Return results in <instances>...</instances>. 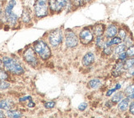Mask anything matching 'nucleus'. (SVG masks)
Returning <instances> with one entry per match:
<instances>
[{
  "mask_svg": "<svg viewBox=\"0 0 134 118\" xmlns=\"http://www.w3.org/2000/svg\"><path fill=\"white\" fill-rule=\"evenodd\" d=\"M3 64L4 67L8 72L15 74V75H21L24 73V68L21 67V65L16 61L15 59L9 57H4L2 59Z\"/></svg>",
  "mask_w": 134,
  "mask_h": 118,
  "instance_id": "nucleus-1",
  "label": "nucleus"
},
{
  "mask_svg": "<svg viewBox=\"0 0 134 118\" xmlns=\"http://www.w3.org/2000/svg\"><path fill=\"white\" fill-rule=\"evenodd\" d=\"M16 0H9L4 11L5 19L12 26H15L17 23V21H18V16L13 11V9L16 7Z\"/></svg>",
  "mask_w": 134,
  "mask_h": 118,
  "instance_id": "nucleus-2",
  "label": "nucleus"
},
{
  "mask_svg": "<svg viewBox=\"0 0 134 118\" xmlns=\"http://www.w3.org/2000/svg\"><path fill=\"white\" fill-rule=\"evenodd\" d=\"M34 50L43 60H47L51 56V50L44 40H38L34 44Z\"/></svg>",
  "mask_w": 134,
  "mask_h": 118,
  "instance_id": "nucleus-3",
  "label": "nucleus"
},
{
  "mask_svg": "<svg viewBox=\"0 0 134 118\" xmlns=\"http://www.w3.org/2000/svg\"><path fill=\"white\" fill-rule=\"evenodd\" d=\"M35 14L39 18H42L48 15L49 0H36L34 5Z\"/></svg>",
  "mask_w": 134,
  "mask_h": 118,
  "instance_id": "nucleus-4",
  "label": "nucleus"
},
{
  "mask_svg": "<svg viewBox=\"0 0 134 118\" xmlns=\"http://www.w3.org/2000/svg\"><path fill=\"white\" fill-rule=\"evenodd\" d=\"M63 31L60 29H56L52 31L49 34V44L54 46V47H57L59 46L63 41Z\"/></svg>",
  "mask_w": 134,
  "mask_h": 118,
  "instance_id": "nucleus-5",
  "label": "nucleus"
},
{
  "mask_svg": "<svg viewBox=\"0 0 134 118\" xmlns=\"http://www.w3.org/2000/svg\"><path fill=\"white\" fill-rule=\"evenodd\" d=\"M24 60L32 67H36L38 65V59L36 54V51H34L31 48H28L23 54Z\"/></svg>",
  "mask_w": 134,
  "mask_h": 118,
  "instance_id": "nucleus-6",
  "label": "nucleus"
},
{
  "mask_svg": "<svg viewBox=\"0 0 134 118\" xmlns=\"http://www.w3.org/2000/svg\"><path fill=\"white\" fill-rule=\"evenodd\" d=\"M65 43L68 48H75L78 44V38L73 31H68L65 34Z\"/></svg>",
  "mask_w": 134,
  "mask_h": 118,
  "instance_id": "nucleus-7",
  "label": "nucleus"
},
{
  "mask_svg": "<svg viewBox=\"0 0 134 118\" xmlns=\"http://www.w3.org/2000/svg\"><path fill=\"white\" fill-rule=\"evenodd\" d=\"M68 0H49V8L54 11H60L64 8Z\"/></svg>",
  "mask_w": 134,
  "mask_h": 118,
  "instance_id": "nucleus-8",
  "label": "nucleus"
},
{
  "mask_svg": "<svg viewBox=\"0 0 134 118\" xmlns=\"http://www.w3.org/2000/svg\"><path fill=\"white\" fill-rule=\"evenodd\" d=\"M79 39L81 44H89L93 40V33L89 29H84L81 31L79 34Z\"/></svg>",
  "mask_w": 134,
  "mask_h": 118,
  "instance_id": "nucleus-9",
  "label": "nucleus"
},
{
  "mask_svg": "<svg viewBox=\"0 0 134 118\" xmlns=\"http://www.w3.org/2000/svg\"><path fill=\"white\" fill-rule=\"evenodd\" d=\"M95 61V55L93 52H88L84 55L82 58V64L85 67H89Z\"/></svg>",
  "mask_w": 134,
  "mask_h": 118,
  "instance_id": "nucleus-10",
  "label": "nucleus"
},
{
  "mask_svg": "<svg viewBox=\"0 0 134 118\" xmlns=\"http://www.w3.org/2000/svg\"><path fill=\"white\" fill-rule=\"evenodd\" d=\"M118 34V27L115 25H109L105 31V36L107 38H113Z\"/></svg>",
  "mask_w": 134,
  "mask_h": 118,
  "instance_id": "nucleus-11",
  "label": "nucleus"
},
{
  "mask_svg": "<svg viewBox=\"0 0 134 118\" xmlns=\"http://www.w3.org/2000/svg\"><path fill=\"white\" fill-rule=\"evenodd\" d=\"M14 103L11 99H2L0 100V109L11 110L13 108Z\"/></svg>",
  "mask_w": 134,
  "mask_h": 118,
  "instance_id": "nucleus-12",
  "label": "nucleus"
},
{
  "mask_svg": "<svg viewBox=\"0 0 134 118\" xmlns=\"http://www.w3.org/2000/svg\"><path fill=\"white\" fill-rule=\"evenodd\" d=\"M129 98H123L119 103L118 108L120 111H125L127 109V108H129Z\"/></svg>",
  "mask_w": 134,
  "mask_h": 118,
  "instance_id": "nucleus-13",
  "label": "nucleus"
},
{
  "mask_svg": "<svg viewBox=\"0 0 134 118\" xmlns=\"http://www.w3.org/2000/svg\"><path fill=\"white\" fill-rule=\"evenodd\" d=\"M104 25H101V24H98V25H96L94 27H93V33L95 34V35L97 37V36H101L104 33Z\"/></svg>",
  "mask_w": 134,
  "mask_h": 118,
  "instance_id": "nucleus-14",
  "label": "nucleus"
},
{
  "mask_svg": "<svg viewBox=\"0 0 134 118\" xmlns=\"http://www.w3.org/2000/svg\"><path fill=\"white\" fill-rule=\"evenodd\" d=\"M124 69V63L123 62H119L117 65H115V67L114 69L113 70V75L114 76H118L122 72H123V70Z\"/></svg>",
  "mask_w": 134,
  "mask_h": 118,
  "instance_id": "nucleus-15",
  "label": "nucleus"
},
{
  "mask_svg": "<svg viewBox=\"0 0 134 118\" xmlns=\"http://www.w3.org/2000/svg\"><path fill=\"white\" fill-rule=\"evenodd\" d=\"M124 93L129 99H134V85H130L127 86L125 88Z\"/></svg>",
  "mask_w": 134,
  "mask_h": 118,
  "instance_id": "nucleus-16",
  "label": "nucleus"
},
{
  "mask_svg": "<svg viewBox=\"0 0 134 118\" xmlns=\"http://www.w3.org/2000/svg\"><path fill=\"white\" fill-rule=\"evenodd\" d=\"M122 41H123V39H122L119 36H114V37L112 38V39H110L109 41H107V42H105V44H104V45L111 47L112 45H114V44H121Z\"/></svg>",
  "mask_w": 134,
  "mask_h": 118,
  "instance_id": "nucleus-17",
  "label": "nucleus"
},
{
  "mask_svg": "<svg viewBox=\"0 0 134 118\" xmlns=\"http://www.w3.org/2000/svg\"><path fill=\"white\" fill-rule=\"evenodd\" d=\"M101 81L99 79H93L88 82V87L91 88H97L100 86Z\"/></svg>",
  "mask_w": 134,
  "mask_h": 118,
  "instance_id": "nucleus-18",
  "label": "nucleus"
},
{
  "mask_svg": "<svg viewBox=\"0 0 134 118\" xmlns=\"http://www.w3.org/2000/svg\"><path fill=\"white\" fill-rule=\"evenodd\" d=\"M7 116L8 117L12 118H18L22 116V114L18 111H13V110H8L7 111Z\"/></svg>",
  "mask_w": 134,
  "mask_h": 118,
  "instance_id": "nucleus-19",
  "label": "nucleus"
},
{
  "mask_svg": "<svg viewBox=\"0 0 134 118\" xmlns=\"http://www.w3.org/2000/svg\"><path fill=\"white\" fill-rule=\"evenodd\" d=\"M123 98H124V94L122 93H117L115 94V95L113 96V98L111 99V102L113 103H118Z\"/></svg>",
  "mask_w": 134,
  "mask_h": 118,
  "instance_id": "nucleus-20",
  "label": "nucleus"
},
{
  "mask_svg": "<svg viewBox=\"0 0 134 118\" xmlns=\"http://www.w3.org/2000/svg\"><path fill=\"white\" fill-rule=\"evenodd\" d=\"M125 49H126V44H118V46L116 47L114 49V54H120L121 52H123L125 51Z\"/></svg>",
  "mask_w": 134,
  "mask_h": 118,
  "instance_id": "nucleus-21",
  "label": "nucleus"
},
{
  "mask_svg": "<svg viewBox=\"0 0 134 118\" xmlns=\"http://www.w3.org/2000/svg\"><path fill=\"white\" fill-rule=\"evenodd\" d=\"M124 69H127V70L133 67H134V58L127 59L125 62L124 63Z\"/></svg>",
  "mask_w": 134,
  "mask_h": 118,
  "instance_id": "nucleus-22",
  "label": "nucleus"
},
{
  "mask_svg": "<svg viewBox=\"0 0 134 118\" xmlns=\"http://www.w3.org/2000/svg\"><path fill=\"white\" fill-rule=\"evenodd\" d=\"M96 46L99 47V48H104V44H105V42L104 41V38L101 35V36H97L96 39Z\"/></svg>",
  "mask_w": 134,
  "mask_h": 118,
  "instance_id": "nucleus-23",
  "label": "nucleus"
},
{
  "mask_svg": "<svg viewBox=\"0 0 134 118\" xmlns=\"http://www.w3.org/2000/svg\"><path fill=\"white\" fill-rule=\"evenodd\" d=\"M10 87V84L8 82L3 80H0V90H7Z\"/></svg>",
  "mask_w": 134,
  "mask_h": 118,
  "instance_id": "nucleus-24",
  "label": "nucleus"
},
{
  "mask_svg": "<svg viewBox=\"0 0 134 118\" xmlns=\"http://www.w3.org/2000/svg\"><path fill=\"white\" fill-rule=\"evenodd\" d=\"M8 78H9L8 74L4 70L0 69V80H8Z\"/></svg>",
  "mask_w": 134,
  "mask_h": 118,
  "instance_id": "nucleus-25",
  "label": "nucleus"
},
{
  "mask_svg": "<svg viewBox=\"0 0 134 118\" xmlns=\"http://www.w3.org/2000/svg\"><path fill=\"white\" fill-rule=\"evenodd\" d=\"M22 20L24 22H28V21H30V20H31L30 13H29L28 11H26V10H25L24 11H23V13H22Z\"/></svg>",
  "mask_w": 134,
  "mask_h": 118,
  "instance_id": "nucleus-26",
  "label": "nucleus"
},
{
  "mask_svg": "<svg viewBox=\"0 0 134 118\" xmlns=\"http://www.w3.org/2000/svg\"><path fill=\"white\" fill-rule=\"evenodd\" d=\"M126 52H127V55L129 57H133L134 56V45H130L129 48H127Z\"/></svg>",
  "mask_w": 134,
  "mask_h": 118,
  "instance_id": "nucleus-27",
  "label": "nucleus"
},
{
  "mask_svg": "<svg viewBox=\"0 0 134 118\" xmlns=\"http://www.w3.org/2000/svg\"><path fill=\"white\" fill-rule=\"evenodd\" d=\"M55 102L54 101H49V102H47V103H44V108H48V109H50V108H53L54 106H55Z\"/></svg>",
  "mask_w": 134,
  "mask_h": 118,
  "instance_id": "nucleus-28",
  "label": "nucleus"
},
{
  "mask_svg": "<svg viewBox=\"0 0 134 118\" xmlns=\"http://www.w3.org/2000/svg\"><path fill=\"white\" fill-rule=\"evenodd\" d=\"M119 35L122 39L124 40L126 39V32H125L124 30H123V29L120 30V31H119Z\"/></svg>",
  "mask_w": 134,
  "mask_h": 118,
  "instance_id": "nucleus-29",
  "label": "nucleus"
},
{
  "mask_svg": "<svg viewBox=\"0 0 134 118\" xmlns=\"http://www.w3.org/2000/svg\"><path fill=\"white\" fill-rule=\"evenodd\" d=\"M127 52L124 51V52H121L120 54H119V59L121 61H125L126 60V57H127Z\"/></svg>",
  "mask_w": 134,
  "mask_h": 118,
  "instance_id": "nucleus-30",
  "label": "nucleus"
},
{
  "mask_svg": "<svg viewBox=\"0 0 134 118\" xmlns=\"http://www.w3.org/2000/svg\"><path fill=\"white\" fill-rule=\"evenodd\" d=\"M86 108H87V103H81V104L78 106V109H79L80 111H84Z\"/></svg>",
  "mask_w": 134,
  "mask_h": 118,
  "instance_id": "nucleus-31",
  "label": "nucleus"
},
{
  "mask_svg": "<svg viewBox=\"0 0 134 118\" xmlns=\"http://www.w3.org/2000/svg\"><path fill=\"white\" fill-rule=\"evenodd\" d=\"M129 113L132 115H134V101H132L129 105Z\"/></svg>",
  "mask_w": 134,
  "mask_h": 118,
  "instance_id": "nucleus-32",
  "label": "nucleus"
},
{
  "mask_svg": "<svg viewBox=\"0 0 134 118\" xmlns=\"http://www.w3.org/2000/svg\"><path fill=\"white\" fill-rule=\"evenodd\" d=\"M76 2V4L77 3V5H82L85 2H89L91 1V0H74Z\"/></svg>",
  "mask_w": 134,
  "mask_h": 118,
  "instance_id": "nucleus-33",
  "label": "nucleus"
},
{
  "mask_svg": "<svg viewBox=\"0 0 134 118\" xmlns=\"http://www.w3.org/2000/svg\"><path fill=\"white\" fill-rule=\"evenodd\" d=\"M31 97H30V96H26V97H23V98H20L19 101H20V102H26V101H27V100H31Z\"/></svg>",
  "mask_w": 134,
  "mask_h": 118,
  "instance_id": "nucleus-34",
  "label": "nucleus"
},
{
  "mask_svg": "<svg viewBox=\"0 0 134 118\" xmlns=\"http://www.w3.org/2000/svg\"><path fill=\"white\" fill-rule=\"evenodd\" d=\"M116 90H116L115 88H113V90H109V91H108V93H106V95H107V96H110V95H111V94H112L114 91H116Z\"/></svg>",
  "mask_w": 134,
  "mask_h": 118,
  "instance_id": "nucleus-35",
  "label": "nucleus"
},
{
  "mask_svg": "<svg viewBox=\"0 0 134 118\" xmlns=\"http://www.w3.org/2000/svg\"><path fill=\"white\" fill-rule=\"evenodd\" d=\"M27 106L29 108H33V107H35V103L32 102V100H29V103H28Z\"/></svg>",
  "mask_w": 134,
  "mask_h": 118,
  "instance_id": "nucleus-36",
  "label": "nucleus"
},
{
  "mask_svg": "<svg viewBox=\"0 0 134 118\" xmlns=\"http://www.w3.org/2000/svg\"><path fill=\"white\" fill-rule=\"evenodd\" d=\"M129 70L130 75H134V67H132V68H130V69H129Z\"/></svg>",
  "mask_w": 134,
  "mask_h": 118,
  "instance_id": "nucleus-37",
  "label": "nucleus"
},
{
  "mask_svg": "<svg viewBox=\"0 0 134 118\" xmlns=\"http://www.w3.org/2000/svg\"><path fill=\"white\" fill-rule=\"evenodd\" d=\"M5 116V114L3 113V111L0 110V117H4Z\"/></svg>",
  "mask_w": 134,
  "mask_h": 118,
  "instance_id": "nucleus-38",
  "label": "nucleus"
},
{
  "mask_svg": "<svg viewBox=\"0 0 134 118\" xmlns=\"http://www.w3.org/2000/svg\"><path fill=\"white\" fill-rule=\"evenodd\" d=\"M121 88V85H120L119 84H118V85H117V86L115 87V88H116V90H119V88Z\"/></svg>",
  "mask_w": 134,
  "mask_h": 118,
  "instance_id": "nucleus-39",
  "label": "nucleus"
},
{
  "mask_svg": "<svg viewBox=\"0 0 134 118\" xmlns=\"http://www.w3.org/2000/svg\"><path fill=\"white\" fill-rule=\"evenodd\" d=\"M2 63H3V61L0 59V67H1V65H2Z\"/></svg>",
  "mask_w": 134,
  "mask_h": 118,
  "instance_id": "nucleus-40",
  "label": "nucleus"
},
{
  "mask_svg": "<svg viewBox=\"0 0 134 118\" xmlns=\"http://www.w3.org/2000/svg\"><path fill=\"white\" fill-rule=\"evenodd\" d=\"M1 7H2V5H1V3H0V13H1Z\"/></svg>",
  "mask_w": 134,
  "mask_h": 118,
  "instance_id": "nucleus-41",
  "label": "nucleus"
},
{
  "mask_svg": "<svg viewBox=\"0 0 134 118\" xmlns=\"http://www.w3.org/2000/svg\"><path fill=\"white\" fill-rule=\"evenodd\" d=\"M2 1H6V0H2Z\"/></svg>",
  "mask_w": 134,
  "mask_h": 118,
  "instance_id": "nucleus-42",
  "label": "nucleus"
}]
</instances>
